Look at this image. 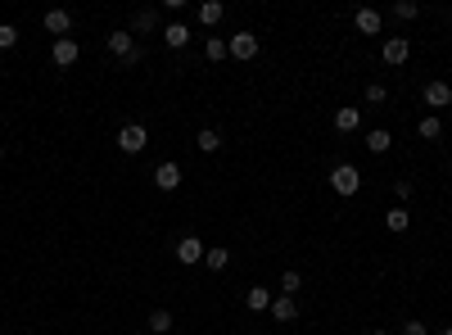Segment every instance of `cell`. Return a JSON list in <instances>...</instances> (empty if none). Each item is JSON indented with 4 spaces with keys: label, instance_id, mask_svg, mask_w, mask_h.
<instances>
[{
    "label": "cell",
    "instance_id": "6da1fadb",
    "mask_svg": "<svg viewBox=\"0 0 452 335\" xmlns=\"http://www.w3.org/2000/svg\"><path fill=\"white\" fill-rule=\"evenodd\" d=\"M104 45H109V55H118L127 69H136V64L145 59V45H136V41H131V32H122V27H118V32H109V41H104Z\"/></svg>",
    "mask_w": 452,
    "mask_h": 335
},
{
    "label": "cell",
    "instance_id": "7a4b0ae2",
    "mask_svg": "<svg viewBox=\"0 0 452 335\" xmlns=\"http://www.w3.org/2000/svg\"><path fill=\"white\" fill-rule=\"evenodd\" d=\"M145 145H150V131L140 127V122H127V127L118 131V150L122 155H140Z\"/></svg>",
    "mask_w": 452,
    "mask_h": 335
},
{
    "label": "cell",
    "instance_id": "3957f363",
    "mask_svg": "<svg viewBox=\"0 0 452 335\" xmlns=\"http://www.w3.org/2000/svg\"><path fill=\"white\" fill-rule=\"evenodd\" d=\"M330 186H335V195H358V186H362V172L353 168V164H340L330 172Z\"/></svg>",
    "mask_w": 452,
    "mask_h": 335
},
{
    "label": "cell",
    "instance_id": "277c9868",
    "mask_svg": "<svg viewBox=\"0 0 452 335\" xmlns=\"http://www.w3.org/2000/svg\"><path fill=\"white\" fill-rule=\"evenodd\" d=\"M177 263L181 267L204 263V241H199V236H181V241H177Z\"/></svg>",
    "mask_w": 452,
    "mask_h": 335
},
{
    "label": "cell",
    "instance_id": "5b68a950",
    "mask_svg": "<svg viewBox=\"0 0 452 335\" xmlns=\"http://www.w3.org/2000/svg\"><path fill=\"white\" fill-rule=\"evenodd\" d=\"M421 95H425V104H430V109H448V104H452V86H448L444 78L425 82V91H421Z\"/></svg>",
    "mask_w": 452,
    "mask_h": 335
},
{
    "label": "cell",
    "instance_id": "8992f818",
    "mask_svg": "<svg viewBox=\"0 0 452 335\" xmlns=\"http://www.w3.org/2000/svg\"><path fill=\"white\" fill-rule=\"evenodd\" d=\"M154 186H159L163 195H172V190L181 186V168L172 164V159H168V164H159V168H154Z\"/></svg>",
    "mask_w": 452,
    "mask_h": 335
},
{
    "label": "cell",
    "instance_id": "52a82bcc",
    "mask_svg": "<svg viewBox=\"0 0 452 335\" xmlns=\"http://www.w3.org/2000/svg\"><path fill=\"white\" fill-rule=\"evenodd\" d=\"M380 55H384V64H393V69H398V64H407V55H411V41H407V36H389Z\"/></svg>",
    "mask_w": 452,
    "mask_h": 335
},
{
    "label": "cell",
    "instance_id": "ba28073f",
    "mask_svg": "<svg viewBox=\"0 0 452 335\" xmlns=\"http://www.w3.org/2000/svg\"><path fill=\"white\" fill-rule=\"evenodd\" d=\"M41 23H45V32H54L64 41V36H68V27H73V14H68V9H45Z\"/></svg>",
    "mask_w": 452,
    "mask_h": 335
},
{
    "label": "cell",
    "instance_id": "9c48e42d",
    "mask_svg": "<svg viewBox=\"0 0 452 335\" xmlns=\"http://www.w3.org/2000/svg\"><path fill=\"white\" fill-rule=\"evenodd\" d=\"M267 313H272L276 322H294V318H299V299H294V294H276Z\"/></svg>",
    "mask_w": 452,
    "mask_h": 335
},
{
    "label": "cell",
    "instance_id": "30bf717a",
    "mask_svg": "<svg viewBox=\"0 0 452 335\" xmlns=\"http://www.w3.org/2000/svg\"><path fill=\"white\" fill-rule=\"evenodd\" d=\"M226 45H231V55H235V59H254V55H258V36L254 32H235Z\"/></svg>",
    "mask_w": 452,
    "mask_h": 335
},
{
    "label": "cell",
    "instance_id": "8fae6325",
    "mask_svg": "<svg viewBox=\"0 0 452 335\" xmlns=\"http://www.w3.org/2000/svg\"><path fill=\"white\" fill-rule=\"evenodd\" d=\"M54 64H59V69H68V64H77V59H82V45H77L73 41V36H64V41H54Z\"/></svg>",
    "mask_w": 452,
    "mask_h": 335
},
{
    "label": "cell",
    "instance_id": "7c38bea8",
    "mask_svg": "<svg viewBox=\"0 0 452 335\" xmlns=\"http://www.w3.org/2000/svg\"><path fill=\"white\" fill-rule=\"evenodd\" d=\"M272 299H276V294L267 290V285H249V294H245V308H249V313H267V308H272Z\"/></svg>",
    "mask_w": 452,
    "mask_h": 335
},
{
    "label": "cell",
    "instance_id": "4fadbf2b",
    "mask_svg": "<svg viewBox=\"0 0 452 335\" xmlns=\"http://www.w3.org/2000/svg\"><path fill=\"white\" fill-rule=\"evenodd\" d=\"M163 45H168V50H186L190 45V27L186 23H168L163 27Z\"/></svg>",
    "mask_w": 452,
    "mask_h": 335
},
{
    "label": "cell",
    "instance_id": "5bb4252c",
    "mask_svg": "<svg viewBox=\"0 0 452 335\" xmlns=\"http://www.w3.org/2000/svg\"><path fill=\"white\" fill-rule=\"evenodd\" d=\"M362 127V109H335V131L340 136H353Z\"/></svg>",
    "mask_w": 452,
    "mask_h": 335
},
{
    "label": "cell",
    "instance_id": "9a60e30c",
    "mask_svg": "<svg viewBox=\"0 0 452 335\" xmlns=\"http://www.w3.org/2000/svg\"><path fill=\"white\" fill-rule=\"evenodd\" d=\"M353 23H358V32H367V36H376L380 32V9H358V14H353Z\"/></svg>",
    "mask_w": 452,
    "mask_h": 335
},
{
    "label": "cell",
    "instance_id": "2e32d148",
    "mask_svg": "<svg viewBox=\"0 0 452 335\" xmlns=\"http://www.w3.org/2000/svg\"><path fill=\"white\" fill-rule=\"evenodd\" d=\"M222 18H226V5H222V0H204V5H199V23L213 27V23H222Z\"/></svg>",
    "mask_w": 452,
    "mask_h": 335
},
{
    "label": "cell",
    "instance_id": "e0dca14e",
    "mask_svg": "<svg viewBox=\"0 0 452 335\" xmlns=\"http://www.w3.org/2000/svg\"><path fill=\"white\" fill-rule=\"evenodd\" d=\"M154 27H159V9H136V18H131V32H154Z\"/></svg>",
    "mask_w": 452,
    "mask_h": 335
},
{
    "label": "cell",
    "instance_id": "ac0fdd59",
    "mask_svg": "<svg viewBox=\"0 0 452 335\" xmlns=\"http://www.w3.org/2000/svg\"><path fill=\"white\" fill-rule=\"evenodd\" d=\"M204 267H208V272H226V267H231L226 245H217V250H204Z\"/></svg>",
    "mask_w": 452,
    "mask_h": 335
},
{
    "label": "cell",
    "instance_id": "d6986e66",
    "mask_svg": "<svg viewBox=\"0 0 452 335\" xmlns=\"http://www.w3.org/2000/svg\"><path fill=\"white\" fill-rule=\"evenodd\" d=\"M195 145L204 150V155H217V150H222V131H217V127H204V131L195 136Z\"/></svg>",
    "mask_w": 452,
    "mask_h": 335
},
{
    "label": "cell",
    "instance_id": "ffe728a7",
    "mask_svg": "<svg viewBox=\"0 0 452 335\" xmlns=\"http://www.w3.org/2000/svg\"><path fill=\"white\" fill-rule=\"evenodd\" d=\"M416 131H421L425 141H439V136H444V122H439V113H425V118L416 122Z\"/></svg>",
    "mask_w": 452,
    "mask_h": 335
},
{
    "label": "cell",
    "instance_id": "44dd1931",
    "mask_svg": "<svg viewBox=\"0 0 452 335\" xmlns=\"http://www.w3.org/2000/svg\"><path fill=\"white\" fill-rule=\"evenodd\" d=\"M204 55L217 64V59H226V55H231V45L222 41V36H208V41H204Z\"/></svg>",
    "mask_w": 452,
    "mask_h": 335
},
{
    "label": "cell",
    "instance_id": "7402d4cb",
    "mask_svg": "<svg viewBox=\"0 0 452 335\" xmlns=\"http://www.w3.org/2000/svg\"><path fill=\"white\" fill-rule=\"evenodd\" d=\"M367 145H371V155H384V150L393 145V136H389V131H384V127H376V131H371V136H367Z\"/></svg>",
    "mask_w": 452,
    "mask_h": 335
},
{
    "label": "cell",
    "instance_id": "603a6c76",
    "mask_svg": "<svg viewBox=\"0 0 452 335\" xmlns=\"http://www.w3.org/2000/svg\"><path fill=\"white\" fill-rule=\"evenodd\" d=\"M150 327H154V335H168L172 331V313L168 308H154L150 313Z\"/></svg>",
    "mask_w": 452,
    "mask_h": 335
},
{
    "label": "cell",
    "instance_id": "cb8c5ba5",
    "mask_svg": "<svg viewBox=\"0 0 452 335\" xmlns=\"http://www.w3.org/2000/svg\"><path fill=\"white\" fill-rule=\"evenodd\" d=\"M407 208H389V213H384V227H389V231H407Z\"/></svg>",
    "mask_w": 452,
    "mask_h": 335
},
{
    "label": "cell",
    "instance_id": "d4e9b609",
    "mask_svg": "<svg viewBox=\"0 0 452 335\" xmlns=\"http://www.w3.org/2000/svg\"><path fill=\"white\" fill-rule=\"evenodd\" d=\"M299 290H303V276H299V272H294V267H290V272L281 276V294H294V299H299Z\"/></svg>",
    "mask_w": 452,
    "mask_h": 335
},
{
    "label": "cell",
    "instance_id": "484cf974",
    "mask_svg": "<svg viewBox=\"0 0 452 335\" xmlns=\"http://www.w3.org/2000/svg\"><path fill=\"white\" fill-rule=\"evenodd\" d=\"M18 45V27L14 23H0V50H14Z\"/></svg>",
    "mask_w": 452,
    "mask_h": 335
},
{
    "label": "cell",
    "instance_id": "4316f807",
    "mask_svg": "<svg viewBox=\"0 0 452 335\" xmlns=\"http://www.w3.org/2000/svg\"><path fill=\"white\" fill-rule=\"evenodd\" d=\"M416 14H421V5H411V0H398V5H393V18H402V23H411Z\"/></svg>",
    "mask_w": 452,
    "mask_h": 335
},
{
    "label": "cell",
    "instance_id": "83f0119b",
    "mask_svg": "<svg viewBox=\"0 0 452 335\" xmlns=\"http://www.w3.org/2000/svg\"><path fill=\"white\" fill-rule=\"evenodd\" d=\"M367 100L371 104H384V100H389V86H384V82H367Z\"/></svg>",
    "mask_w": 452,
    "mask_h": 335
},
{
    "label": "cell",
    "instance_id": "f1b7e54d",
    "mask_svg": "<svg viewBox=\"0 0 452 335\" xmlns=\"http://www.w3.org/2000/svg\"><path fill=\"white\" fill-rule=\"evenodd\" d=\"M402 335H430V327H425V322H407V327H402Z\"/></svg>",
    "mask_w": 452,
    "mask_h": 335
},
{
    "label": "cell",
    "instance_id": "f546056e",
    "mask_svg": "<svg viewBox=\"0 0 452 335\" xmlns=\"http://www.w3.org/2000/svg\"><path fill=\"white\" fill-rule=\"evenodd\" d=\"M393 195H398V199H411V181H393Z\"/></svg>",
    "mask_w": 452,
    "mask_h": 335
},
{
    "label": "cell",
    "instance_id": "4dcf8cb0",
    "mask_svg": "<svg viewBox=\"0 0 452 335\" xmlns=\"http://www.w3.org/2000/svg\"><path fill=\"white\" fill-rule=\"evenodd\" d=\"M371 335H389V331H371Z\"/></svg>",
    "mask_w": 452,
    "mask_h": 335
},
{
    "label": "cell",
    "instance_id": "1f68e13d",
    "mask_svg": "<svg viewBox=\"0 0 452 335\" xmlns=\"http://www.w3.org/2000/svg\"><path fill=\"white\" fill-rule=\"evenodd\" d=\"M444 335H452V327H444Z\"/></svg>",
    "mask_w": 452,
    "mask_h": 335
},
{
    "label": "cell",
    "instance_id": "d6a6232c",
    "mask_svg": "<svg viewBox=\"0 0 452 335\" xmlns=\"http://www.w3.org/2000/svg\"><path fill=\"white\" fill-rule=\"evenodd\" d=\"M0 159H5V145H0Z\"/></svg>",
    "mask_w": 452,
    "mask_h": 335
}]
</instances>
